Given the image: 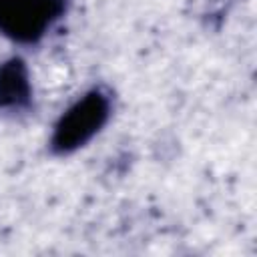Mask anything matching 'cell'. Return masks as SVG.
<instances>
[{
  "instance_id": "1",
  "label": "cell",
  "mask_w": 257,
  "mask_h": 257,
  "mask_svg": "<svg viewBox=\"0 0 257 257\" xmlns=\"http://www.w3.org/2000/svg\"><path fill=\"white\" fill-rule=\"evenodd\" d=\"M110 102L100 90H90L78 98L54 124L50 149L58 155L84 147L108 120Z\"/></svg>"
},
{
  "instance_id": "2",
  "label": "cell",
  "mask_w": 257,
  "mask_h": 257,
  "mask_svg": "<svg viewBox=\"0 0 257 257\" xmlns=\"http://www.w3.org/2000/svg\"><path fill=\"white\" fill-rule=\"evenodd\" d=\"M64 8L66 0H0V32L16 42H36Z\"/></svg>"
},
{
  "instance_id": "3",
  "label": "cell",
  "mask_w": 257,
  "mask_h": 257,
  "mask_svg": "<svg viewBox=\"0 0 257 257\" xmlns=\"http://www.w3.org/2000/svg\"><path fill=\"white\" fill-rule=\"evenodd\" d=\"M30 78L20 58L0 64V108H22L30 102Z\"/></svg>"
}]
</instances>
